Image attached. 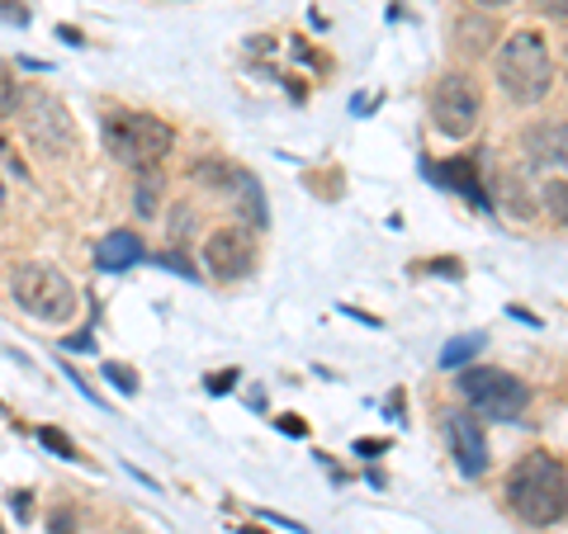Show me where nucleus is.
Segmentation results:
<instances>
[{"label": "nucleus", "instance_id": "13", "mask_svg": "<svg viewBox=\"0 0 568 534\" xmlns=\"http://www.w3.org/2000/svg\"><path fill=\"white\" fill-rule=\"evenodd\" d=\"M432 181L440 185H450L459 199H469V204H484V185H478V171H474V156H455V162L446 166H436L432 171Z\"/></svg>", "mask_w": 568, "mask_h": 534}, {"label": "nucleus", "instance_id": "15", "mask_svg": "<svg viewBox=\"0 0 568 534\" xmlns=\"http://www.w3.org/2000/svg\"><path fill=\"white\" fill-rule=\"evenodd\" d=\"M488 39H493V20H474V14H465V20L455 24V43L465 52H488Z\"/></svg>", "mask_w": 568, "mask_h": 534}, {"label": "nucleus", "instance_id": "7", "mask_svg": "<svg viewBox=\"0 0 568 534\" xmlns=\"http://www.w3.org/2000/svg\"><path fill=\"white\" fill-rule=\"evenodd\" d=\"M478 114H484V100H478V85L465 76V71H450V76L436 81V91H432V123H436V133H446L455 142L474 137Z\"/></svg>", "mask_w": 568, "mask_h": 534}, {"label": "nucleus", "instance_id": "16", "mask_svg": "<svg viewBox=\"0 0 568 534\" xmlns=\"http://www.w3.org/2000/svg\"><path fill=\"white\" fill-rule=\"evenodd\" d=\"M540 208H545L555 223H568V181H549V185L540 189Z\"/></svg>", "mask_w": 568, "mask_h": 534}, {"label": "nucleus", "instance_id": "24", "mask_svg": "<svg viewBox=\"0 0 568 534\" xmlns=\"http://www.w3.org/2000/svg\"><path fill=\"white\" fill-rule=\"evenodd\" d=\"M52 534H77V515L58 511V515H52Z\"/></svg>", "mask_w": 568, "mask_h": 534}, {"label": "nucleus", "instance_id": "10", "mask_svg": "<svg viewBox=\"0 0 568 534\" xmlns=\"http://www.w3.org/2000/svg\"><path fill=\"white\" fill-rule=\"evenodd\" d=\"M521 152L530 171H568V123L559 119L530 123L521 137Z\"/></svg>", "mask_w": 568, "mask_h": 534}, {"label": "nucleus", "instance_id": "27", "mask_svg": "<svg viewBox=\"0 0 568 534\" xmlns=\"http://www.w3.org/2000/svg\"><path fill=\"white\" fill-rule=\"evenodd\" d=\"M280 431H290V435H304V431H308V425H304V421H298V417H280Z\"/></svg>", "mask_w": 568, "mask_h": 534}, {"label": "nucleus", "instance_id": "30", "mask_svg": "<svg viewBox=\"0 0 568 534\" xmlns=\"http://www.w3.org/2000/svg\"><path fill=\"white\" fill-rule=\"evenodd\" d=\"M0 213H6V185H0Z\"/></svg>", "mask_w": 568, "mask_h": 534}, {"label": "nucleus", "instance_id": "20", "mask_svg": "<svg viewBox=\"0 0 568 534\" xmlns=\"http://www.w3.org/2000/svg\"><path fill=\"white\" fill-rule=\"evenodd\" d=\"M39 440L48 444L52 454H62V459H81V454H77V444H71L62 431H52V425H43V431H39Z\"/></svg>", "mask_w": 568, "mask_h": 534}, {"label": "nucleus", "instance_id": "6", "mask_svg": "<svg viewBox=\"0 0 568 534\" xmlns=\"http://www.w3.org/2000/svg\"><path fill=\"white\" fill-rule=\"evenodd\" d=\"M459 393H465V402L488 421H517L530 402L526 383L511 379L507 369H465L459 373Z\"/></svg>", "mask_w": 568, "mask_h": 534}, {"label": "nucleus", "instance_id": "26", "mask_svg": "<svg viewBox=\"0 0 568 534\" xmlns=\"http://www.w3.org/2000/svg\"><path fill=\"white\" fill-rule=\"evenodd\" d=\"M388 450V440H361L355 444V454H384Z\"/></svg>", "mask_w": 568, "mask_h": 534}, {"label": "nucleus", "instance_id": "11", "mask_svg": "<svg viewBox=\"0 0 568 534\" xmlns=\"http://www.w3.org/2000/svg\"><path fill=\"white\" fill-rule=\"evenodd\" d=\"M540 189L545 185H530V166L497 175V204H503L511 218H536L540 213Z\"/></svg>", "mask_w": 568, "mask_h": 534}, {"label": "nucleus", "instance_id": "25", "mask_svg": "<svg viewBox=\"0 0 568 534\" xmlns=\"http://www.w3.org/2000/svg\"><path fill=\"white\" fill-rule=\"evenodd\" d=\"M233 379H237L233 369H227V373H213V379H209V393H227V388H233Z\"/></svg>", "mask_w": 568, "mask_h": 534}, {"label": "nucleus", "instance_id": "29", "mask_svg": "<svg viewBox=\"0 0 568 534\" xmlns=\"http://www.w3.org/2000/svg\"><path fill=\"white\" fill-rule=\"evenodd\" d=\"M474 6H484V10H507V6H517V0H474Z\"/></svg>", "mask_w": 568, "mask_h": 534}, {"label": "nucleus", "instance_id": "5", "mask_svg": "<svg viewBox=\"0 0 568 534\" xmlns=\"http://www.w3.org/2000/svg\"><path fill=\"white\" fill-rule=\"evenodd\" d=\"M104 147H110L123 166L156 171L162 156H171L175 133H171V123H162L156 114H110L104 119Z\"/></svg>", "mask_w": 568, "mask_h": 534}, {"label": "nucleus", "instance_id": "21", "mask_svg": "<svg viewBox=\"0 0 568 534\" xmlns=\"http://www.w3.org/2000/svg\"><path fill=\"white\" fill-rule=\"evenodd\" d=\"M104 379H110V383L119 388V393H133V388H138V373H133L129 364H114V360L104 364Z\"/></svg>", "mask_w": 568, "mask_h": 534}, {"label": "nucleus", "instance_id": "4", "mask_svg": "<svg viewBox=\"0 0 568 534\" xmlns=\"http://www.w3.org/2000/svg\"><path fill=\"white\" fill-rule=\"evenodd\" d=\"M10 294L33 322H71V312H77V284L58 265H43V260L20 265L10 275Z\"/></svg>", "mask_w": 568, "mask_h": 534}, {"label": "nucleus", "instance_id": "18", "mask_svg": "<svg viewBox=\"0 0 568 534\" xmlns=\"http://www.w3.org/2000/svg\"><path fill=\"white\" fill-rule=\"evenodd\" d=\"M156 194H162V175L142 171V181H138V213H142V218H152V213H156Z\"/></svg>", "mask_w": 568, "mask_h": 534}, {"label": "nucleus", "instance_id": "19", "mask_svg": "<svg viewBox=\"0 0 568 534\" xmlns=\"http://www.w3.org/2000/svg\"><path fill=\"white\" fill-rule=\"evenodd\" d=\"M14 104H20V81H14L10 62H0V114H14Z\"/></svg>", "mask_w": 568, "mask_h": 534}, {"label": "nucleus", "instance_id": "2", "mask_svg": "<svg viewBox=\"0 0 568 534\" xmlns=\"http://www.w3.org/2000/svg\"><path fill=\"white\" fill-rule=\"evenodd\" d=\"M493 71H497V85L511 104H540L555 85V62H549V43L540 39L536 29H521L503 39L493 58Z\"/></svg>", "mask_w": 568, "mask_h": 534}, {"label": "nucleus", "instance_id": "12", "mask_svg": "<svg viewBox=\"0 0 568 534\" xmlns=\"http://www.w3.org/2000/svg\"><path fill=\"white\" fill-rule=\"evenodd\" d=\"M138 260H142V242H138V233H110L104 242H95V265H100V270L119 275V270H133Z\"/></svg>", "mask_w": 568, "mask_h": 534}, {"label": "nucleus", "instance_id": "9", "mask_svg": "<svg viewBox=\"0 0 568 534\" xmlns=\"http://www.w3.org/2000/svg\"><path fill=\"white\" fill-rule=\"evenodd\" d=\"M204 265L219 279H242L252 270V237L242 227H219V233L204 237Z\"/></svg>", "mask_w": 568, "mask_h": 534}, {"label": "nucleus", "instance_id": "14", "mask_svg": "<svg viewBox=\"0 0 568 534\" xmlns=\"http://www.w3.org/2000/svg\"><path fill=\"white\" fill-rule=\"evenodd\" d=\"M190 175H194V185H209L213 194L242 189V181H246V175H242L237 166H227V162H219V156H209V162H200V166H194Z\"/></svg>", "mask_w": 568, "mask_h": 534}, {"label": "nucleus", "instance_id": "23", "mask_svg": "<svg viewBox=\"0 0 568 534\" xmlns=\"http://www.w3.org/2000/svg\"><path fill=\"white\" fill-rule=\"evenodd\" d=\"M536 10L549 14V20H568V0H536Z\"/></svg>", "mask_w": 568, "mask_h": 534}, {"label": "nucleus", "instance_id": "1", "mask_svg": "<svg viewBox=\"0 0 568 534\" xmlns=\"http://www.w3.org/2000/svg\"><path fill=\"white\" fill-rule=\"evenodd\" d=\"M507 506L526 525H555L568 511V469L549 454H526L507 473Z\"/></svg>", "mask_w": 568, "mask_h": 534}, {"label": "nucleus", "instance_id": "8", "mask_svg": "<svg viewBox=\"0 0 568 534\" xmlns=\"http://www.w3.org/2000/svg\"><path fill=\"white\" fill-rule=\"evenodd\" d=\"M440 425H446V440H450V454L459 473L478 477L488 469V440H484V425H478L469 412H459V407H450V412H440Z\"/></svg>", "mask_w": 568, "mask_h": 534}, {"label": "nucleus", "instance_id": "17", "mask_svg": "<svg viewBox=\"0 0 568 534\" xmlns=\"http://www.w3.org/2000/svg\"><path fill=\"white\" fill-rule=\"evenodd\" d=\"M478 346H484V336H455V341L440 350V364H446V369H459L465 360H474V350H478Z\"/></svg>", "mask_w": 568, "mask_h": 534}, {"label": "nucleus", "instance_id": "22", "mask_svg": "<svg viewBox=\"0 0 568 534\" xmlns=\"http://www.w3.org/2000/svg\"><path fill=\"white\" fill-rule=\"evenodd\" d=\"M0 20H6V24H29V10L20 6V0H0Z\"/></svg>", "mask_w": 568, "mask_h": 534}, {"label": "nucleus", "instance_id": "3", "mask_svg": "<svg viewBox=\"0 0 568 534\" xmlns=\"http://www.w3.org/2000/svg\"><path fill=\"white\" fill-rule=\"evenodd\" d=\"M14 119H20V133L29 137V147L52 162H67L77 156V123H71L67 104L43 91V85H24L20 104H14Z\"/></svg>", "mask_w": 568, "mask_h": 534}, {"label": "nucleus", "instance_id": "28", "mask_svg": "<svg viewBox=\"0 0 568 534\" xmlns=\"http://www.w3.org/2000/svg\"><path fill=\"white\" fill-rule=\"evenodd\" d=\"M67 350H95V346H91V336L81 331V336H71V341H67Z\"/></svg>", "mask_w": 568, "mask_h": 534}]
</instances>
